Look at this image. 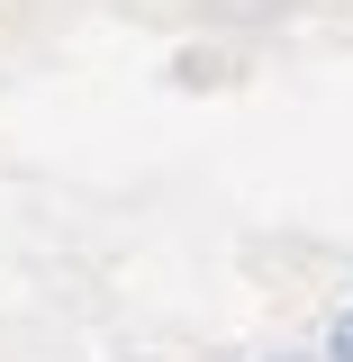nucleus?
<instances>
[{
    "label": "nucleus",
    "instance_id": "2",
    "mask_svg": "<svg viewBox=\"0 0 353 362\" xmlns=\"http://www.w3.org/2000/svg\"><path fill=\"white\" fill-rule=\"evenodd\" d=\"M263 362H308V354H263Z\"/></svg>",
    "mask_w": 353,
    "mask_h": 362
},
{
    "label": "nucleus",
    "instance_id": "1",
    "mask_svg": "<svg viewBox=\"0 0 353 362\" xmlns=\"http://www.w3.org/2000/svg\"><path fill=\"white\" fill-rule=\"evenodd\" d=\"M317 362H353V308L326 317V344H317Z\"/></svg>",
    "mask_w": 353,
    "mask_h": 362
}]
</instances>
